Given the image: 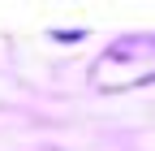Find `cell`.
Segmentation results:
<instances>
[{
	"instance_id": "cell-1",
	"label": "cell",
	"mask_w": 155,
	"mask_h": 151,
	"mask_svg": "<svg viewBox=\"0 0 155 151\" xmlns=\"http://www.w3.org/2000/svg\"><path fill=\"white\" fill-rule=\"evenodd\" d=\"M151 78H155V69L142 65V48L138 43H121V48H112V52H104L95 61V82L112 86V91L134 86V82H151Z\"/></svg>"
}]
</instances>
